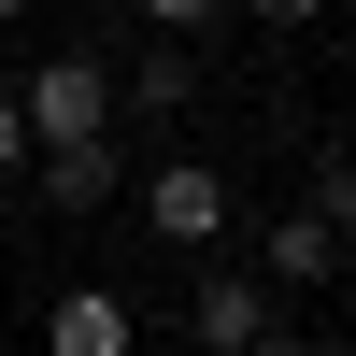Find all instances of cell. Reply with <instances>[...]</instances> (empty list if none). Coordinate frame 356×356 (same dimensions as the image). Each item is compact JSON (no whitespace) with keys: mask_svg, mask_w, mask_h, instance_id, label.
<instances>
[{"mask_svg":"<svg viewBox=\"0 0 356 356\" xmlns=\"http://www.w3.org/2000/svg\"><path fill=\"white\" fill-rule=\"evenodd\" d=\"M15 100H29V157H43V143H100V129H114V72H100V43H86V57H29Z\"/></svg>","mask_w":356,"mask_h":356,"instance_id":"6da1fadb","label":"cell"},{"mask_svg":"<svg viewBox=\"0 0 356 356\" xmlns=\"http://www.w3.org/2000/svg\"><path fill=\"white\" fill-rule=\"evenodd\" d=\"M143 228H157L171 257H214V243H228V171H214V157L143 171Z\"/></svg>","mask_w":356,"mask_h":356,"instance_id":"7a4b0ae2","label":"cell"},{"mask_svg":"<svg viewBox=\"0 0 356 356\" xmlns=\"http://www.w3.org/2000/svg\"><path fill=\"white\" fill-rule=\"evenodd\" d=\"M186 328H200V356H243L257 328H271V271H200L186 285Z\"/></svg>","mask_w":356,"mask_h":356,"instance_id":"3957f363","label":"cell"},{"mask_svg":"<svg viewBox=\"0 0 356 356\" xmlns=\"http://www.w3.org/2000/svg\"><path fill=\"white\" fill-rule=\"evenodd\" d=\"M129 342H143L129 285H57V314H43V356H129Z\"/></svg>","mask_w":356,"mask_h":356,"instance_id":"277c9868","label":"cell"},{"mask_svg":"<svg viewBox=\"0 0 356 356\" xmlns=\"http://www.w3.org/2000/svg\"><path fill=\"white\" fill-rule=\"evenodd\" d=\"M257 271H271V285H328V271H342V228H328V214H271Z\"/></svg>","mask_w":356,"mask_h":356,"instance_id":"5b68a950","label":"cell"},{"mask_svg":"<svg viewBox=\"0 0 356 356\" xmlns=\"http://www.w3.org/2000/svg\"><path fill=\"white\" fill-rule=\"evenodd\" d=\"M29 171H43V200H57V214H100V200H114V157H100V143H43Z\"/></svg>","mask_w":356,"mask_h":356,"instance_id":"8992f818","label":"cell"},{"mask_svg":"<svg viewBox=\"0 0 356 356\" xmlns=\"http://www.w3.org/2000/svg\"><path fill=\"white\" fill-rule=\"evenodd\" d=\"M186 86H200L186 57H143V72H129V100H143V114H186Z\"/></svg>","mask_w":356,"mask_h":356,"instance_id":"52a82bcc","label":"cell"},{"mask_svg":"<svg viewBox=\"0 0 356 356\" xmlns=\"http://www.w3.org/2000/svg\"><path fill=\"white\" fill-rule=\"evenodd\" d=\"M314 214H328V228H342V257H356V157H328V171H314Z\"/></svg>","mask_w":356,"mask_h":356,"instance_id":"ba28073f","label":"cell"},{"mask_svg":"<svg viewBox=\"0 0 356 356\" xmlns=\"http://www.w3.org/2000/svg\"><path fill=\"white\" fill-rule=\"evenodd\" d=\"M15 171H29V100L0 86V186H15Z\"/></svg>","mask_w":356,"mask_h":356,"instance_id":"9c48e42d","label":"cell"},{"mask_svg":"<svg viewBox=\"0 0 356 356\" xmlns=\"http://www.w3.org/2000/svg\"><path fill=\"white\" fill-rule=\"evenodd\" d=\"M157 29H214V15H243V0H143Z\"/></svg>","mask_w":356,"mask_h":356,"instance_id":"30bf717a","label":"cell"},{"mask_svg":"<svg viewBox=\"0 0 356 356\" xmlns=\"http://www.w3.org/2000/svg\"><path fill=\"white\" fill-rule=\"evenodd\" d=\"M257 29H328V0H243Z\"/></svg>","mask_w":356,"mask_h":356,"instance_id":"8fae6325","label":"cell"},{"mask_svg":"<svg viewBox=\"0 0 356 356\" xmlns=\"http://www.w3.org/2000/svg\"><path fill=\"white\" fill-rule=\"evenodd\" d=\"M243 356H328V342H300V328H257V342H243Z\"/></svg>","mask_w":356,"mask_h":356,"instance_id":"7c38bea8","label":"cell"},{"mask_svg":"<svg viewBox=\"0 0 356 356\" xmlns=\"http://www.w3.org/2000/svg\"><path fill=\"white\" fill-rule=\"evenodd\" d=\"M0 29H29V0H0Z\"/></svg>","mask_w":356,"mask_h":356,"instance_id":"4fadbf2b","label":"cell"}]
</instances>
